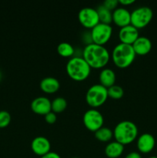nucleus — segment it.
Returning <instances> with one entry per match:
<instances>
[{
  "label": "nucleus",
  "mask_w": 157,
  "mask_h": 158,
  "mask_svg": "<svg viewBox=\"0 0 157 158\" xmlns=\"http://www.w3.org/2000/svg\"><path fill=\"white\" fill-rule=\"evenodd\" d=\"M124 145L117 141L110 142L105 148V154L109 158H117L123 154Z\"/></svg>",
  "instance_id": "obj_18"
},
{
  "label": "nucleus",
  "mask_w": 157,
  "mask_h": 158,
  "mask_svg": "<svg viewBox=\"0 0 157 158\" xmlns=\"http://www.w3.org/2000/svg\"><path fill=\"white\" fill-rule=\"evenodd\" d=\"M152 17L153 12L148 6L136 8L131 12V25L136 29H142L149 25Z\"/></svg>",
  "instance_id": "obj_6"
},
{
  "label": "nucleus",
  "mask_w": 157,
  "mask_h": 158,
  "mask_svg": "<svg viewBox=\"0 0 157 158\" xmlns=\"http://www.w3.org/2000/svg\"><path fill=\"white\" fill-rule=\"evenodd\" d=\"M31 148L34 154L42 157V156L50 152V141L46 137L38 136L32 140V143H31Z\"/></svg>",
  "instance_id": "obj_11"
},
{
  "label": "nucleus",
  "mask_w": 157,
  "mask_h": 158,
  "mask_svg": "<svg viewBox=\"0 0 157 158\" xmlns=\"http://www.w3.org/2000/svg\"><path fill=\"white\" fill-rule=\"evenodd\" d=\"M91 37L92 43L104 46L112 34V27L109 24L99 23L91 29Z\"/></svg>",
  "instance_id": "obj_7"
},
{
  "label": "nucleus",
  "mask_w": 157,
  "mask_h": 158,
  "mask_svg": "<svg viewBox=\"0 0 157 158\" xmlns=\"http://www.w3.org/2000/svg\"><path fill=\"white\" fill-rule=\"evenodd\" d=\"M97 12H98L99 19L101 23H105V24H109L112 22V12L108 9L107 8L105 7L103 5H100L96 9Z\"/></svg>",
  "instance_id": "obj_19"
},
{
  "label": "nucleus",
  "mask_w": 157,
  "mask_h": 158,
  "mask_svg": "<svg viewBox=\"0 0 157 158\" xmlns=\"http://www.w3.org/2000/svg\"><path fill=\"white\" fill-rule=\"evenodd\" d=\"M2 73L0 72V81L2 80Z\"/></svg>",
  "instance_id": "obj_30"
},
{
  "label": "nucleus",
  "mask_w": 157,
  "mask_h": 158,
  "mask_svg": "<svg viewBox=\"0 0 157 158\" xmlns=\"http://www.w3.org/2000/svg\"><path fill=\"white\" fill-rule=\"evenodd\" d=\"M40 89L46 94H52L57 92L60 88V83L56 78L54 77H46L40 82Z\"/></svg>",
  "instance_id": "obj_16"
},
{
  "label": "nucleus",
  "mask_w": 157,
  "mask_h": 158,
  "mask_svg": "<svg viewBox=\"0 0 157 158\" xmlns=\"http://www.w3.org/2000/svg\"><path fill=\"white\" fill-rule=\"evenodd\" d=\"M31 109L35 114L45 116L52 111L51 101L46 97H36L31 103Z\"/></svg>",
  "instance_id": "obj_12"
},
{
  "label": "nucleus",
  "mask_w": 157,
  "mask_h": 158,
  "mask_svg": "<svg viewBox=\"0 0 157 158\" xmlns=\"http://www.w3.org/2000/svg\"><path fill=\"white\" fill-rule=\"evenodd\" d=\"M119 4H121L122 6H129L135 2V0H118Z\"/></svg>",
  "instance_id": "obj_29"
},
{
  "label": "nucleus",
  "mask_w": 157,
  "mask_h": 158,
  "mask_svg": "<svg viewBox=\"0 0 157 158\" xmlns=\"http://www.w3.org/2000/svg\"><path fill=\"white\" fill-rule=\"evenodd\" d=\"M66 69L72 80L81 82L89 77L92 68L83 56H72L66 63Z\"/></svg>",
  "instance_id": "obj_2"
},
{
  "label": "nucleus",
  "mask_w": 157,
  "mask_h": 158,
  "mask_svg": "<svg viewBox=\"0 0 157 158\" xmlns=\"http://www.w3.org/2000/svg\"><path fill=\"white\" fill-rule=\"evenodd\" d=\"M84 126L89 131L95 133L99 128L103 127L104 118L101 113L96 109H89L84 114L83 117Z\"/></svg>",
  "instance_id": "obj_8"
},
{
  "label": "nucleus",
  "mask_w": 157,
  "mask_h": 158,
  "mask_svg": "<svg viewBox=\"0 0 157 158\" xmlns=\"http://www.w3.org/2000/svg\"><path fill=\"white\" fill-rule=\"evenodd\" d=\"M155 140L153 136L150 134H143L137 140V148L143 154H148L154 149Z\"/></svg>",
  "instance_id": "obj_14"
},
{
  "label": "nucleus",
  "mask_w": 157,
  "mask_h": 158,
  "mask_svg": "<svg viewBox=\"0 0 157 158\" xmlns=\"http://www.w3.org/2000/svg\"><path fill=\"white\" fill-rule=\"evenodd\" d=\"M40 158H61V157H60L59 154H58L57 153L50 151V152L48 153V154L40 157Z\"/></svg>",
  "instance_id": "obj_27"
},
{
  "label": "nucleus",
  "mask_w": 157,
  "mask_h": 158,
  "mask_svg": "<svg viewBox=\"0 0 157 158\" xmlns=\"http://www.w3.org/2000/svg\"><path fill=\"white\" fill-rule=\"evenodd\" d=\"M113 137V131L109 127H102L95 132V137L102 142H108Z\"/></svg>",
  "instance_id": "obj_20"
},
{
  "label": "nucleus",
  "mask_w": 157,
  "mask_h": 158,
  "mask_svg": "<svg viewBox=\"0 0 157 158\" xmlns=\"http://www.w3.org/2000/svg\"><path fill=\"white\" fill-rule=\"evenodd\" d=\"M112 22L120 28L131 24V12L124 7H117L112 11Z\"/></svg>",
  "instance_id": "obj_13"
},
{
  "label": "nucleus",
  "mask_w": 157,
  "mask_h": 158,
  "mask_svg": "<svg viewBox=\"0 0 157 158\" xmlns=\"http://www.w3.org/2000/svg\"><path fill=\"white\" fill-rule=\"evenodd\" d=\"M132 46L136 55L144 56L152 49V42L146 36H139Z\"/></svg>",
  "instance_id": "obj_15"
},
{
  "label": "nucleus",
  "mask_w": 157,
  "mask_h": 158,
  "mask_svg": "<svg viewBox=\"0 0 157 158\" xmlns=\"http://www.w3.org/2000/svg\"><path fill=\"white\" fill-rule=\"evenodd\" d=\"M51 107H52V112L55 114H59L66 109L67 101L66 99L62 97H56L52 101H51Z\"/></svg>",
  "instance_id": "obj_22"
},
{
  "label": "nucleus",
  "mask_w": 157,
  "mask_h": 158,
  "mask_svg": "<svg viewBox=\"0 0 157 158\" xmlns=\"http://www.w3.org/2000/svg\"><path fill=\"white\" fill-rule=\"evenodd\" d=\"M108 97L107 88L102 86L100 83L90 86L86 94V103L93 109L104 104Z\"/></svg>",
  "instance_id": "obj_5"
},
{
  "label": "nucleus",
  "mask_w": 157,
  "mask_h": 158,
  "mask_svg": "<svg viewBox=\"0 0 157 158\" xmlns=\"http://www.w3.org/2000/svg\"><path fill=\"white\" fill-rule=\"evenodd\" d=\"M103 5L112 12L117 8V6L119 5V1L118 0H106L103 3Z\"/></svg>",
  "instance_id": "obj_25"
},
{
  "label": "nucleus",
  "mask_w": 157,
  "mask_h": 158,
  "mask_svg": "<svg viewBox=\"0 0 157 158\" xmlns=\"http://www.w3.org/2000/svg\"><path fill=\"white\" fill-rule=\"evenodd\" d=\"M149 158H157V157H155V156H152V157H149Z\"/></svg>",
  "instance_id": "obj_31"
},
{
  "label": "nucleus",
  "mask_w": 157,
  "mask_h": 158,
  "mask_svg": "<svg viewBox=\"0 0 157 158\" xmlns=\"http://www.w3.org/2000/svg\"><path fill=\"white\" fill-rule=\"evenodd\" d=\"M99 79L100 84L108 89L110 86L115 85L116 77L115 72L112 69L104 68L100 72Z\"/></svg>",
  "instance_id": "obj_17"
},
{
  "label": "nucleus",
  "mask_w": 157,
  "mask_h": 158,
  "mask_svg": "<svg viewBox=\"0 0 157 158\" xmlns=\"http://www.w3.org/2000/svg\"><path fill=\"white\" fill-rule=\"evenodd\" d=\"M108 97L113 100H119L124 95V90L122 86L119 85H113L107 89Z\"/></svg>",
  "instance_id": "obj_23"
},
{
  "label": "nucleus",
  "mask_w": 157,
  "mask_h": 158,
  "mask_svg": "<svg viewBox=\"0 0 157 158\" xmlns=\"http://www.w3.org/2000/svg\"><path fill=\"white\" fill-rule=\"evenodd\" d=\"M135 51L132 45L119 43L113 48L112 52V60L114 64L119 68H126L130 66L135 59Z\"/></svg>",
  "instance_id": "obj_4"
},
{
  "label": "nucleus",
  "mask_w": 157,
  "mask_h": 158,
  "mask_svg": "<svg viewBox=\"0 0 157 158\" xmlns=\"http://www.w3.org/2000/svg\"><path fill=\"white\" fill-rule=\"evenodd\" d=\"M83 57L91 68L101 69L109 63L110 55L104 46L91 43L83 49Z\"/></svg>",
  "instance_id": "obj_1"
},
{
  "label": "nucleus",
  "mask_w": 157,
  "mask_h": 158,
  "mask_svg": "<svg viewBox=\"0 0 157 158\" xmlns=\"http://www.w3.org/2000/svg\"><path fill=\"white\" fill-rule=\"evenodd\" d=\"M72 158H79V157H72Z\"/></svg>",
  "instance_id": "obj_32"
},
{
  "label": "nucleus",
  "mask_w": 157,
  "mask_h": 158,
  "mask_svg": "<svg viewBox=\"0 0 157 158\" xmlns=\"http://www.w3.org/2000/svg\"><path fill=\"white\" fill-rule=\"evenodd\" d=\"M11 122V115L8 111H0V128H5L9 125Z\"/></svg>",
  "instance_id": "obj_24"
},
{
  "label": "nucleus",
  "mask_w": 157,
  "mask_h": 158,
  "mask_svg": "<svg viewBox=\"0 0 157 158\" xmlns=\"http://www.w3.org/2000/svg\"><path fill=\"white\" fill-rule=\"evenodd\" d=\"M139 36L138 29L132 25H128L124 27L120 28L119 31V39L122 43L132 45L134 42Z\"/></svg>",
  "instance_id": "obj_10"
},
{
  "label": "nucleus",
  "mask_w": 157,
  "mask_h": 158,
  "mask_svg": "<svg viewBox=\"0 0 157 158\" xmlns=\"http://www.w3.org/2000/svg\"><path fill=\"white\" fill-rule=\"evenodd\" d=\"M78 19L82 26L86 29H92L100 23L96 9L91 7L83 8L78 12Z\"/></svg>",
  "instance_id": "obj_9"
},
{
  "label": "nucleus",
  "mask_w": 157,
  "mask_h": 158,
  "mask_svg": "<svg viewBox=\"0 0 157 158\" xmlns=\"http://www.w3.org/2000/svg\"><path fill=\"white\" fill-rule=\"evenodd\" d=\"M57 52L62 57H72L75 55V49L69 43H59L57 46Z\"/></svg>",
  "instance_id": "obj_21"
},
{
  "label": "nucleus",
  "mask_w": 157,
  "mask_h": 158,
  "mask_svg": "<svg viewBox=\"0 0 157 158\" xmlns=\"http://www.w3.org/2000/svg\"><path fill=\"white\" fill-rule=\"evenodd\" d=\"M125 158H142V156L139 152L132 151V152L129 153Z\"/></svg>",
  "instance_id": "obj_28"
},
{
  "label": "nucleus",
  "mask_w": 157,
  "mask_h": 158,
  "mask_svg": "<svg viewBox=\"0 0 157 158\" xmlns=\"http://www.w3.org/2000/svg\"><path fill=\"white\" fill-rule=\"evenodd\" d=\"M138 127L135 123L129 120H123L116 124L113 130V137L115 141L123 145L129 144L136 139Z\"/></svg>",
  "instance_id": "obj_3"
},
{
  "label": "nucleus",
  "mask_w": 157,
  "mask_h": 158,
  "mask_svg": "<svg viewBox=\"0 0 157 158\" xmlns=\"http://www.w3.org/2000/svg\"><path fill=\"white\" fill-rule=\"evenodd\" d=\"M56 114H55V113L52 112V111H51L49 114L45 115V120H46V123H49V124H53V123H55V122H56Z\"/></svg>",
  "instance_id": "obj_26"
}]
</instances>
